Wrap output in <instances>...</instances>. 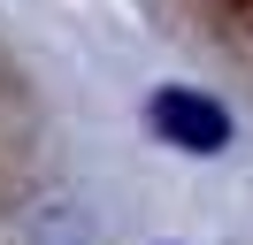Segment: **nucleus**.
Listing matches in <instances>:
<instances>
[{"label":"nucleus","instance_id":"2","mask_svg":"<svg viewBox=\"0 0 253 245\" xmlns=\"http://www.w3.org/2000/svg\"><path fill=\"white\" fill-rule=\"evenodd\" d=\"M146 115H154V130L169 138V146H184V153H222V146H230V115H222L207 92H184V84L154 92Z\"/></svg>","mask_w":253,"mask_h":245},{"label":"nucleus","instance_id":"1","mask_svg":"<svg viewBox=\"0 0 253 245\" xmlns=\"http://www.w3.org/2000/svg\"><path fill=\"white\" fill-rule=\"evenodd\" d=\"M39 214V107L31 84L0 54V245H16Z\"/></svg>","mask_w":253,"mask_h":245}]
</instances>
